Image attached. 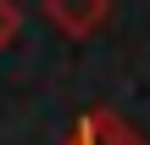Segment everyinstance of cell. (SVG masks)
<instances>
[{
  "label": "cell",
  "instance_id": "1",
  "mask_svg": "<svg viewBox=\"0 0 150 145\" xmlns=\"http://www.w3.org/2000/svg\"><path fill=\"white\" fill-rule=\"evenodd\" d=\"M6 34H11V11L0 6V39H6Z\"/></svg>",
  "mask_w": 150,
  "mask_h": 145
}]
</instances>
